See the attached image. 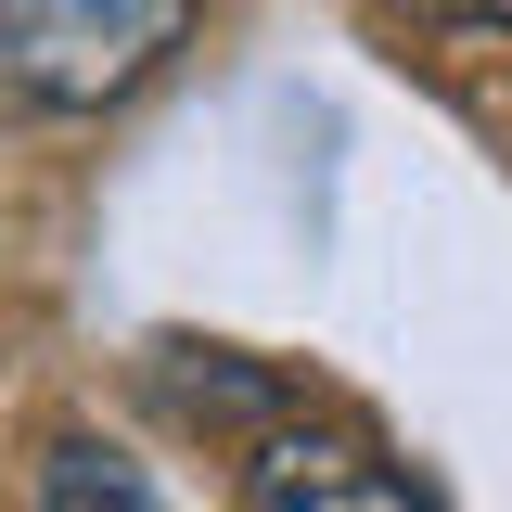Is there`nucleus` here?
I'll return each mask as SVG.
<instances>
[{"label":"nucleus","instance_id":"f257e3e1","mask_svg":"<svg viewBox=\"0 0 512 512\" xmlns=\"http://www.w3.org/2000/svg\"><path fill=\"white\" fill-rule=\"evenodd\" d=\"M192 0H0V103L13 116H103L167 77Z\"/></svg>","mask_w":512,"mask_h":512},{"label":"nucleus","instance_id":"f03ea898","mask_svg":"<svg viewBox=\"0 0 512 512\" xmlns=\"http://www.w3.org/2000/svg\"><path fill=\"white\" fill-rule=\"evenodd\" d=\"M244 512H436V500L397 487V474L359 461V448H333V436H282V448H256Z\"/></svg>","mask_w":512,"mask_h":512},{"label":"nucleus","instance_id":"7ed1b4c3","mask_svg":"<svg viewBox=\"0 0 512 512\" xmlns=\"http://www.w3.org/2000/svg\"><path fill=\"white\" fill-rule=\"evenodd\" d=\"M39 512H167L154 500V474L103 436H52L39 448Z\"/></svg>","mask_w":512,"mask_h":512},{"label":"nucleus","instance_id":"20e7f679","mask_svg":"<svg viewBox=\"0 0 512 512\" xmlns=\"http://www.w3.org/2000/svg\"><path fill=\"white\" fill-rule=\"evenodd\" d=\"M410 26H436V39H461V52H512V0H397Z\"/></svg>","mask_w":512,"mask_h":512}]
</instances>
